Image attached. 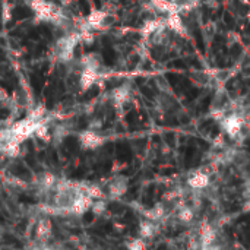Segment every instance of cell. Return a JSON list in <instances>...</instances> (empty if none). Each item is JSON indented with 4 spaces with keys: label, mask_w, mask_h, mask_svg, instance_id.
<instances>
[{
    "label": "cell",
    "mask_w": 250,
    "mask_h": 250,
    "mask_svg": "<svg viewBox=\"0 0 250 250\" xmlns=\"http://www.w3.org/2000/svg\"><path fill=\"white\" fill-rule=\"evenodd\" d=\"M79 41H81V34H76V32H69L63 37H60L54 45V53H56L57 59L64 63L72 62L75 48Z\"/></svg>",
    "instance_id": "1"
},
{
    "label": "cell",
    "mask_w": 250,
    "mask_h": 250,
    "mask_svg": "<svg viewBox=\"0 0 250 250\" xmlns=\"http://www.w3.org/2000/svg\"><path fill=\"white\" fill-rule=\"evenodd\" d=\"M26 4L32 9L40 21H51L53 15L56 13L57 7L47 0H26Z\"/></svg>",
    "instance_id": "2"
},
{
    "label": "cell",
    "mask_w": 250,
    "mask_h": 250,
    "mask_svg": "<svg viewBox=\"0 0 250 250\" xmlns=\"http://www.w3.org/2000/svg\"><path fill=\"white\" fill-rule=\"evenodd\" d=\"M243 126H245L243 117H240V116L236 114V113L226 114V116H223V119H221V127H223V130H224L229 136H231V138L239 136V135L242 133V130H243Z\"/></svg>",
    "instance_id": "3"
},
{
    "label": "cell",
    "mask_w": 250,
    "mask_h": 250,
    "mask_svg": "<svg viewBox=\"0 0 250 250\" xmlns=\"http://www.w3.org/2000/svg\"><path fill=\"white\" fill-rule=\"evenodd\" d=\"M111 19L110 15L104 10H92L85 22V26L82 31H89V29H104L107 26H110Z\"/></svg>",
    "instance_id": "4"
},
{
    "label": "cell",
    "mask_w": 250,
    "mask_h": 250,
    "mask_svg": "<svg viewBox=\"0 0 250 250\" xmlns=\"http://www.w3.org/2000/svg\"><path fill=\"white\" fill-rule=\"evenodd\" d=\"M104 136L98 133V130L88 129L79 135V144L83 149H97L104 144Z\"/></svg>",
    "instance_id": "5"
},
{
    "label": "cell",
    "mask_w": 250,
    "mask_h": 250,
    "mask_svg": "<svg viewBox=\"0 0 250 250\" xmlns=\"http://www.w3.org/2000/svg\"><path fill=\"white\" fill-rule=\"evenodd\" d=\"M209 182H211V180H209L208 173L201 171V170L192 173V174L188 177V185H189V188H190V189H195V190H202V189L208 188V186H209Z\"/></svg>",
    "instance_id": "6"
},
{
    "label": "cell",
    "mask_w": 250,
    "mask_h": 250,
    "mask_svg": "<svg viewBox=\"0 0 250 250\" xmlns=\"http://www.w3.org/2000/svg\"><path fill=\"white\" fill-rule=\"evenodd\" d=\"M127 188H129V182L126 177H116L113 179L110 183H108V195L111 198H122L126 192H127Z\"/></svg>",
    "instance_id": "7"
},
{
    "label": "cell",
    "mask_w": 250,
    "mask_h": 250,
    "mask_svg": "<svg viewBox=\"0 0 250 250\" xmlns=\"http://www.w3.org/2000/svg\"><path fill=\"white\" fill-rule=\"evenodd\" d=\"M57 185V177L51 173H42L37 177V186L42 193H51Z\"/></svg>",
    "instance_id": "8"
},
{
    "label": "cell",
    "mask_w": 250,
    "mask_h": 250,
    "mask_svg": "<svg viewBox=\"0 0 250 250\" xmlns=\"http://www.w3.org/2000/svg\"><path fill=\"white\" fill-rule=\"evenodd\" d=\"M130 94H132V89L129 85H122V86H117L111 91V101L114 103L116 107H122L123 104H126L129 100H130Z\"/></svg>",
    "instance_id": "9"
},
{
    "label": "cell",
    "mask_w": 250,
    "mask_h": 250,
    "mask_svg": "<svg viewBox=\"0 0 250 250\" xmlns=\"http://www.w3.org/2000/svg\"><path fill=\"white\" fill-rule=\"evenodd\" d=\"M98 70L95 69H82L79 76V88L81 91H88L98 81Z\"/></svg>",
    "instance_id": "10"
},
{
    "label": "cell",
    "mask_w": 250,
    "mask_h": 250,
    "mask_svg": "<svg viewBox=\"0 0 250 250\" xmlns=\"http://www.w3.org/2000/svg\"><path fill=\"white\" fill-rule=\"evenodd\" d=\"M53 234V227H51V221L48 218H41L37 223L35 227V237L38 242H47Z\"/></svg>",
    "instance_id": "11"
},
{
    "label": "cell",
    "mask_w": 250,
    "mask_h": 250,
    "mask_svg": "<svg viewBox=\"0 0 250 250\" xmlns=\"http://www.w3.org/2000/svg\"><path fill=\"white\" fill-rule=\"evenodd\" d=\"M158 233H160V226L157 221L146 218L139 224V236L142 239H154Z\"/></svg>",
    "instance_id": "12"
},
{
    "label": "cell",
    "mask_w": 250,
    "mask_h": 250,
    "mask_svg": "<svg viewBox=\"0 0 250 250\" xmlns=\"http://www.w3.org/2000/svg\"><path fill=\"white\" fill-rule=\"evenodd\" d=\"M79 64H81L82 69H95V70H100L101 57L97 53H86V54H82V57L79 59Z\"/></svg>",
    "instance_id": "13"
},
{
    "label": "cell",
    "mask_w": 250,
    "mask_h": 250,
    "mask_svg": "<svg viewBox=\"0 0 250 250\" xmlns=\"http://www.w3.org/2000/svg\"><path fill=\"white\" fill-rule=\"evenodd\" d=\"M177 218H179L180 223L189 224V223L193 221L195 214H193V211H192L190 207H186V205H185V207H180V208H179V211H177Z\"/></svg>",
    "instance_id": "14"
},
{
    "label": "cell",
    "mask_w": 250,
    "mask_h": 250,
    "mask_svg": "<svg viewBox=\"0 0 250 250\" xmlns=\"http://www.w3.org/2000/svg\"><path fill=\"white\" fill-rule=\"evenodd\" d=\"M164 215H166V209H164L163 205H157V207H154L152 209H149V211L145 212V217H146L148 220H152V221H157V223H158L160 220H163Z\"/></svg>",
    "instance_id": "15"
},
{
    "label": "cell",
    "mask_w": 250,
    "mask_h": 250,
    "mask_svg": "<svg viewBox=\"0 0 250 250\" xmlns=\"http://www.w3.org/2000/svg\"><path fill=\"white\" fill-rule=\"evenodd\" d=\"M67 135H69V129L64 125H59V126L54 127V130L51 133V139H53L54 144H60Z\"/></svg>",
    "instance_id": "16"
},
{
    "label": "cell",
    "mask_w": 250,
    "mask_h": 250,
    "mask_svg": "<svg viewBox=\"0 0 250 250\" xmlns=\"http://www.w3.org/2000/svg\"><path fill=\"white\" fill-rule=\"evenodd\" d=\"M28 119H31V120H34V122H41L42 119H45V108H44V105H37V107H34V108L29 111Z\"/></svg>",
    "instance_id": "17"
},
{
    "label": "cell",
    "mask_w": 250,
    "mask_h": 250,
    "mask_svg": "<svg viewBox=\"0 0 250 250\" xmlns=\"http://www.w3.org/2000/svg\"><path fill=\"white\" fill-rule=\"evenodd\" d=\"M92 211H94V214L95 215H103L104 212H105V209H107V204L105 202H103V201H98V202H95V204H92Z\"/></svg>",
    "instance_id": "18"
},
{
    "label": "cell",
    "mask_w": 250,
    "mask_h": 250,
    "mask_svg": "<svg viewBox=\"0 0 250 250\" xmlns=\"http://www.w3.org/2000/svg\"><path fill=\"white\" fill-rule=\"evenodd\" d=\"M127 248L129 249H133V250H141L145 248V243H144V239L141 237V239H135L133 242H130V243H127Z\"/></svg>",
    "instance_id": "19"
},
{
    "label": "cell",
    "mask_w": 250,
    "mask_h": 250,
    "mask_svg": "<svg viewBox=\"0 0 250 250\" xmlns=\"http://www.w3.org/2000/svg\"><path fill=\"white\" fill-rule=\"evenodd\" d=\"M103 127V123H101V120L100 119H94V120H91V123H89V129H92V130H100Z\"/></svg>",
    "instance_id": "20"
},
{
    "label": "cell",
    "mask_w": 250,
    "mask_h": 250,
    "mask_svg": "<svg viewBox=\"0 0 250 250\" xmlns=\"http://www.w3.org/2000/svg\"><path fill=\"white\" fill-rule=\"evenodd\" d=\"M10 100V97H9V94L3 89V88H0V103H3V104H7V101Z\"/></svg>",
    "instance_id": "21"
}]
</instances>
